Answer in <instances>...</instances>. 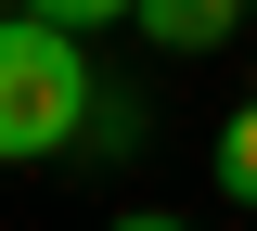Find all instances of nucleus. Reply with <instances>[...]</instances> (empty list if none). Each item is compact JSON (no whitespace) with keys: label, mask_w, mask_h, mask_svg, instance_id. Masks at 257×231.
I'll list each match as a JSON object with an SVG mask.
<instances>
[{"label":"nucleus","mask_w":257,"mask_h":231,"mask_svg":"<svg viewBox=\"0 0 257 231\" xmlns=\"http://www.w3.org/2000/svg\"><path fill=\"white\" fill-rule=\"evenodd\" d=\"M90 52H77V26H52V13H0V167H39V154H77V129H90Z\"/></svg>","instance_id":"nucleus-1"},{"label":"nucleus","mask_w":257,"mask_h":231,"mask_svg":"<svg viewBox=\"0 0 257 231\" xmlns=\"http://www.w3.org/2000/svg\"><path fill=\"white\" fill-rule=\"evenodd\" d=\"M128 26L155 39V52H219L231 26H257V0H142Z\"/></svg>","instance_id":"nucleus-2"},{"label":"nucleus","mask_w":257,"mask_h":231,"mask_svg":"<svg viewBox=\"0 0 257 231\" xmlns=\"http://www.w3.org/2000/svg\"><path fill=\"white\" fill-rule=\"evenodd\" d=\"M206 167H219L231 205H257V103H231V129H219V154H206Z\"/></svg>","instance_id":"nucleus-3"},{"label":"nucleus","mask_w":257,"mask_h":231,"mask_svg":"<svg viewBox=\"0 0 257 231\" xmlns=\"http://www.w3.org/2000/svg\"><path fill=\"white\" fill-rule=\"evenodd\" d=\"M26 13H52V26H77V39H103V26H128L142 0H26Z\"/></svg>","instance_id":"nucleus-4"},{"label":"nucleus","mask_w":257,"mask_h":231,"mask_svg":"<svg viewBox=\"0 0 257 231\" xmlns=\"http://www.w3.org/2000/svg\"><path fill=\"white\" fill-rule=\"evenodd\" d=\"M116 231H193V218H180V205H128Z\"/></svg>","instance_id":"nucleus-5"},{"label":"nucleus","mask_w":257,"mask_h":231,"mask_svg":"<svg viewBox=\"0 0 257 231\" xmlns=\"http://www.w3.org/2000/svg\"><path fill=\"white\" fill-rule=\"evenodd\" d=\"M0 13H13V0H0Z\"/></svg>","instance_id":"nucleus-6"}]
</instances>
